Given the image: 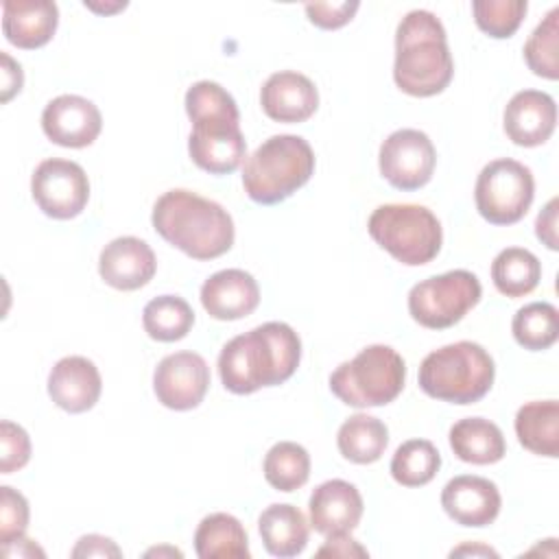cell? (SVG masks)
<instances>
[{
  "instance_id": "60d3db41",
  "label": "cell",
  "mask_w": 559,
  "mask_h": 559,
  "mask_svg": "<svg viewBox=\"0 0 559 559\" xmlns=\"http://www.w3.org/2000/svg\"><path fill=\"white\" fill-rule=\"evenodd\" d=\"M319 557H369L367 548H362L356 539L345 535H330L328 542L317 550Z\"/></svg>"
},
{
  "instance_id": "3957f363",
  "label": "cell",
  "mask_w": 559,
  "mask_h": 559,
  "mask_svg": "<svg viewBox=\"0 0 559 559\" xmlns=\"http://www.w3.org/2000/svg\"><path fill=\"white\" fill-rule=\"evenodd\" d=\"M153 229L192 260H214L234 245L231 214L216 201L192 190L164 192L151 212Z\"/></svg>"
},
{
  "instance_id": "44dd1931",
  "label": "cell",
  "mask_w": 559,
  "mask_h": 559,
  "mask_svg": "<svg viewBox=\"0 0 559 559\" xmlns=\"http://www.w3.org/2000/svg\"><path fill=\"white\" fill-rule=\"evenodd\" d=\"M100 391V371L85 356H66L57 360L48 373V395L68 413L76 415L94 408Z\"/></svg>"
},
{
  "instance_id": "7bdbcfd3",
  "label": "cell",
  "mask_w": 559,
  "mask_h": 559,
  "mask_svg": "<svg viewBox=\"0 0 559 559\" xmlns=\"http://www.w3.org/2000/svg\"><path fill=\"white\" fill-rule=\"evenodd\" d=\"M467 555H478V557H498V552L489 546H483V544H463L459 548H454L450 552V557H467Z\"/></svg>"
},
{
  "instance_id": "e575fe53",
  "label": "cell",
  "mask_w": 559,
  "mask_h": 559,
  "mask_svg": "<svg viewBox=\"0 0 559 559\" xmlns=\"http://www.w3.org/2000/svg\"><path fill=\"white\" fill-rule=\"evenodd\" d=\"M28 500L13 487H0V544L7 546L24 537L28 528Z\"/></svg>"
},
{
  "instance_id": "ac0fdd59",
  "label": "cell",
  "mask_w": 559,
  "mask_h": 559,
  "mask_svg": "<svg viewBox=\"0 0 559 559\" xmlns=\"http://www.w3.org/2000/svg\"><path fill=\"white\" fill-rule=\"evenodd\" d=\"M557 124L555 98L542 90H522L511 96L502 114L507 138L518 146L544 144Z\"/></svg>"
},
{
  "instance_id": "d6a6232c",
  "label": "cell",
  "mask_w": 559,
  "mask_h": 559,
  "mask_svg": "<svg viewBox=\"0 0 559 559\" xmlns=\"http://www.w3.org/2000/svg\"><path fill=\"white\" fill-rule=\"evenodd\" d=\"M559 7H552L524 44L528 70L542 79H559Z\"/></svg>"
},
{
  "instance_id": "9c48e42d",
  "label": "cell",
  "mask_w": 559,
  "mask_h": 559,
  "mask_svg": "<svg viewBox=\"0 0 559 559\" xmlns=\"http://www.w3.org/2000/svg\"><path fill=\"white\" fill-rule=\"evenodd\" d=\"M480 297L478 277L472 271L454 269L417 282L408 293V312L428 330H445L459 323Z\"/></svg>"
},
{
  "instance_id": "ee69618b",
  "label": "cell",
  "mask_w": 559,
  "mask_h": 559,
  "mask_svg": "<svg viewBox=\"0 0 559 559\" xmlns=\"http://www.w3.org/2000/svg\"><path fill=\"white\" fill-rule=\"evenodd\" d=\"M153 555H170V557H181V550H177V548H170V546H162V548H151V550H146V557H153Z\"/></svg>"
},
{
  "instance_id": "f1b7e54d",
  "label": "cell",
  "mask_w": 559,
  "mask_h": 559,
  "mask_svg": "<svg viewBox=\"0 0 559 559\" xmlns=\"http://www.w3.org/2000/svg\"><path fill=\"white\" fill-rule=\"evenodd\" d=\"M144 332L159 343H175L188 336L194 325V310L183 297L159 295L142 310Z\"/></svg>"
},
{
  "instance_id": "83f0119b",
  "label": "cell",
  "mask_w": 559,
  "mask_h": 559,
  "mask_svg": "<svg viewBox=\"0 0 559 559\" xmlns=\"http://www.w3.org/2000/svg\"><path fill=\"white\" fill-rule=\"evenodd\" d=\"M542 262L524 247H507L491 262V282L504 297H524L537 288Z\"/></svg>"
},
{
  "instance_id": "8992f818",
  "label": "cell",
  "mask_w": 559,
  "mask_h": 559,
  "mask_svg": "<svg viewBox=\"0 0 559 559\" xmlns=\"http://www.w3.org/2000/svg\"><path fill=\"white\" fill-rule=\"evenodd\" d=\"M496 378L489 352L472 341H456L432 349L419 365V389L450 404H474L483 400Z\"/></svg>"
},
{
  "instance_id": "7c38bea8",
  "label": "cell",
  "mask_w": 559,
  "mask_h": 559,
  "mask_svg": "<svg viewBox=\"0 0 559 559\" xmlns=\"http://www.w3.org/2000/svg\"><path fill=\"white\" fill-rule=\"evenodd\" d=\"M437 151L432 140L419 129H397L380 144V175L397 190L424 188L435 173Z\"/></svg>"
},
{
  "instance_id": "30bf717a",
  "label": "cell",
  "mask_w": 559,
  "mask_h": 559,
  "mask_svg": "<svg viewBox=\"0 0 559 559\" xmlns=\"http://www.w3.org/2000/svg\"><path fill=\"white\" fill-rule=\"evenodd\" d=\"M535 197V179L528 166L500 157L483 166L474 186L478 214L491 225H513L524 218Z\"/></svg>"
},
{
  "instance_id": "8d00e7d4",
  "label": "cell",
  "mask_w": 559,
  "mask_h": 559,
  "mask_svg": "<svg viewBox=\"0 0 559 559\" xmlns=\"http://www.w3.org/2000/svg\"><path fill=\"white\" fill-rule=\"evenodd\" d=\"M360 2L356 0H345V2H310L306 4V15L308 20L323 28V31H334V28H341L345 26L354 13L358 11Z\"/></svg>"
},
{
  "instance_id": "9a60e30c",
  "label": "cell",
  "mask_w": 559,
  "mask_h": 559,
  "mask_svg": "<svg viewBox=\"0 0 559 559\" xmlns=\"http://www.w3.org/2000/svg\"><path fill=\"white\" fill-rule=\"evenodd\" d=\"M441 507L456 524L483 528L498 518L502 498L493 480L485 476L461 474L445 483L441 491Z\"/></svg>"
},
{
  "instance_id": "5bb4252c",
  "label": "cell",
  "mask_w": 559,
  "mask_h": 559,
  "mask_svg": "<svg viewBox=\"0 0 559 559\" xmlns=\"http://www.w3.org/2000/svg\"><path fill=\"white\" fill-rule=\"evenodd\" d=\"M41 129L46 138L59 146L85 148L100 135L103 116L85 96L61 94L44 107Z\"/></svg>"
},
{
  "instance_id": "d4e9b609",
  "label": "cell",
  "mask_w": 559,
  "mask_h": 559,
  "mask_svg": "<svg viewBox=\"0 0 559 559\" xmlns=\"http://www.w3.org/2000/svg\"><path fill=\"white\" fill-rule=\"evenodd\" d=\"M515 435L522 448L537 456H559V402H526L515 413Z\"/></svg>"
},
{
  "instance_id": "836d02e7",
  "label": "cell",
  "mask_w": 559,
  "mask_h": 559,
  "mask_svg": "<svg viewBox=\"0 0 559 559\" xmlns=\"http://www.w3.org/2000/svg\"><path fill=\"white\" fill-rule=\"evenodd\" d=\"M526 0H474L472 13L476 26L493 39L511 37L524 15H526Z\"/></svg>"
},
{
  "instance_id": "603a6c76",
  "label": "cell",
  "mask_w": 559,
  "mask_h": 559,
  "mask_svg": "<svg viewBox=\"0 0 559 559\" xmlns=\"http://www.w3.org/2000/svg\"><path fill=\"white\" fill-rule=\"evenodd\" d=\"M258 533L269 555L286 559L304 552L310 537V524L295 504L277 502L260 513Z\"/></svg>"
},
{
  "instance_id": "52a82bcc",
  "label": "cell",
  "mask_w": 559,
  "mask_h": 559,
  "mask_svg": "<svg viewBox=\"0 0 559 559\" xmlns=\"http://www.w3.org/2000/svg\"><path fill=\"white\" fill-rule=\"evenodd\" d=\"M406 362L389 345L376 343L330 373V391L352 408L391 404L404 389Z\"/></svg>"
},
{
  "instance_id": "4fadbf2b",
  "label": "cell",
  "mask_w": 559,
  "mask_h": 559,
  "mask_svg": "<svg viewBox=\"0 0 559 559\" xmlns=\"http://www.w3.org/2000/svg\"><path fill=\"white\" fill-rule=\"evenodd\" d=\"M210 386V367L197 352H175L164 356L153 373V391L162 406L170 411L197 408Z\"/></svg>"
},
{
  "instance_id": "b9f144b4",
  "label": "cell",
  "mask_w": 559,
  "mask_h": 559,
  "mask_svg": "<svg viewBox=\"0 0 559 559\" xmlns=\"http://www.w3.org/2000/svg\"><path fill=\"white\" fill-rule=\"evenodd\" d=\"M2 555L4 557H44V550L33 542V539H26V537H20L7 546H2Z\"/></svg>"
},
{
  "instance_id": "7402d4cb",
  "label": "cell",
  "mask_w": 559,
  "mask_h": 559,
  "mask_svg": "<svg viewBox=\"0 0 559 559\" xmlns=\"http://www.w3.org/2000/svg\"><path fill=\"white\" fill-rule=\"evenodd\" d=\"M59 24V9L50 0H4L2 33L22 50L46 46Z\"/></svg>"
},
{
  "instance_id": "7a4b0ae2",
  "label": "cell",
  "mask_w": 559,
  "mask_h": 559,
  "mask_svg": "<svg viewBox=\"0 0 559 559\" xmlns=\"http://www.w3.org/2000/svg\"><path fill=\"white\" fill-rule=\"evenodd\" d=\"M186 114L192 122L190 159L210 175L234 173L247 155L234 96L214 81H197L186 92Z\"/></svg>"
},
{
  "instance_id": "ab89813d",
  "label": "cell",
  "mask_w": 559,
  "mask_h": 559,
  "mask_svg": "<svg viewBox=\"0 0 559 559\" xmlns=\"http://www.w3.org/2000/svg\"><path fill=\"white\" fill-rule=\"evenodd\" d=\"M0 61H2V96L0 100L2 103H9L15 94H20L22 85H24V72H22V66L11 59L9 52H0Z\"/></svg>"
},
{
  "instance_id": "4dcf8cb0",
  "label": "cell",
  "mask_w": 559,
  "mask_h": 559,
  "mask_svg": "<svg viewBox=\"0 0 559 559\" xmlns=\"http://www.w3.org/2000/svg\"><path fill=\"white\" fill-rule=\"evenodd\" d=\"M441 467V454L428 439H408L393 452L391 476L402 487H421L430 483Z\"/></svg>"
},
{
  "instance_id": "ba28073f",
  "label": "cell",
  "mask_w": 559,
  "mask_h": 559,
  "mask_svg": "<svg viewBox=\"0 0 559 559\" xmlns=\"http://www.w3.org/2000/svg\"><path fill=\"white\" fill-rule=\"evenodd\" d=\"M367 231L373 242L406 266L437 258L443 242L439 218L417 203H386L371 212Z\"/></svg>"
},
{
  "instance_id": "d6986e66",
  "label": "cell",
  "mask_w": 559,
  "mask_h": 559,
  "mask_svg": "<svg viewBox=\"0 0 559 559\" xmlns=\"http://www.w3.org/2000/svg\"><path fill=\"white\" fill-rule=\"evenodd\" d=\"M262 111L275 122H306L319 107L317 85L301 72H273L260 90Z\"/></svg>"
},
{
  "instance_id": "cb8c5ba5",
  "label": "cell",
  "mask_w": 559,
  "mask_h": 559,
  "mask_svg": "<svg viewBox=\"0 0 559 559\" xmlns=\"http://www.w3.org/2000/svg\"><path fill=\"white\" fill-rule=\"evenodd\" d=\"M452 452L472 465H491L507 454L502 430L485 417L459 419L448 435Z\"/></svg>"
},
{
  "instance_id": "8fae6325",
  "label": "cell",
  "mask_w": 559,
  "mask_h": 559,
  "mask_svg": "<svg viewBox=\"0 0 559 559\" xmlns=\"http://www.w3.org/2000/svg\"><path fill=\"white\" fill-rule=\"evenodd\" d=\"M31 194L46 216L70 221L79 216L90 201V179L81 164L50 157L39 162L33 170Z\"/></svg>"
},
{
  "instance_id": "e0dca14e",
  "label": "cell",
  "mask_w": 559,
  "mask_h": 559,
  "mask_svg": "<svg viewBox=\"0 0 559 559\" xmlns=\"http://www.w3.org/2000/svg\"><path fill=\"white\" fill-rule=\"evenodd\" d=\"M155 271L157 260L153 249L135 236L114 238L98 255V273L116 290H138L153 280Z\"/></svg>"
},
{
  "instance_id": "484cf974",
  "label": "cell",
  "mask_w": 559,
  "mask_h": 559,
  "mask_svg": "<svg viewBox=\"0 0 559 559\" xmlns=\"http://www.w3.org/2000/svg\"><path fill=\"white\" fill-rule=\"evenodd\" d=\"M194 550L201 559H249L247 531L229 513L205 515L194 531Z\"/></svg>"
},
{
  "instance_id": "4316f807",
  "label": "cell",
  "mask_w": 559,
  "mask_h": 559,
  "mask_svg": "<svg viewBox=\"0 0 559 559\" xmlns=\"http://www.w3.org/2000/svg\"><path fill=\"white\" fill-rule=\"evenodd\" d=\"M336 445L343 459L356 465H369L384 454L389 445V428L378 417L356 413L341 424L336 432Z\"/></svg>"
},
{
  "instance_id": "d590c367",
  "label": "cell",
  "mask_w": 559,
  "mask_h": 559,
  "mask_svg": "<svg viewBox=\"0 0 559 559\" xmlns=\"http://www.w3.org/2000/svg\"><path fill=\"white\" fill-rule=\"evenodd\" d=\"M0 472L11 474L22 469L31 459V439L28 432L15 424L4 419L0 424Z\"/></svg>"
},
{
  "instance_id": "1f68e13d",
  "label": "cell",
  "mask_w": 559,
  "mask_h": 559,
  "mask_svg": "<svg viewBox=\"0 0 559 559\" xmlns=\"http://www.w3.org/2000/svg\"><path fill=\"white\" fill-rule=\"evenodd\" d=\"M511 332L515 343L528 352L548 349L559 336V312L548 301L526 304L513 314Z\"/></svg>"
},
{
  "instance_id": "f546056e",
  "label": "cell",
  "mask_w": 559,
  "mask_h": 559,
  "mask_svg": "<svg viewBox=\"0 0 559 559\" xmlns=\"http://www.w3.org/2000/svg\"><path fill=\"white\" fill-rule=\"evenodd\" d=\"M262 472L266 483L284 493L304 487L310 478V454L295 441H277L264 454Z\"/></svg>"
},
{
  "instance_id": "74e56055",
  "label": "cell",
  "mask_w": 559,
  "mask_h": 559,
  "mask_svg": "<svg viewBox=\"0 0 559 559\" xmlns=\"http://www.w3.org/2000/svg\"><path fill=\"white\" fill-rule=\"evenodd\" d=\"M557 212H559V199L552 197L544 210L537 214L535 221V236L550 249L557 251L559 249V240H557Z\"/></svg>"
},
{
  "instance_id": "f35d334b",
  "label": "cell",
  "mask_w": 559,
  "mask_h": 559,
  "mask_svg": "<svg viewBox=\"0 0 559 559\" xmlns=\"http://www.w3.org/2000/svg\"><path fill=\"white\" fill-rule=\"evenodd\" d=\"M70 555L72 557H122V550L116 546L114 539L92 533V535L79 537Z\"/></svg>"
},
{
  "instance_id": "5b68a950",
  "label": "cell",
  "mask_w": 559,
  "mask_h": 559,
  "mask_svg": "<svg viewBox=\"0 0 559 559\" xmlns=\"http://www.w3.org/2000/svg\"><path fill=\"white\" fill-rule=\"evenodd\" d=\"M314 173L308 140L293 133L266 138L242 166V188L253 203L275 205L297 192Z\"/></svg>"
},
{
  "instance_id": "277c9868",
  "label": "cell",
  "mask_w": 559,
  "mask_h": 559,
  "mask_svg": "<svg viewBox=\"0 0 559 559\" xmlns=\"http://www.w3.org/2000/svg\"><path fill=\"white\" fill-rule=\"evenodd\" d=\"M454 76V59L441 20L426 11H408L395 31V85L417 98L441 94Z\"/></svg>"
},
{
  "instance_id": "6da1fadb",
  "label": "cell",
  "mask_w": 559,
  "mask_h": 559,
  "mask_svg": "<svg viewBox=\"0 0 559 559\" xmlns=\"http://www.w3.org/2000/svg\"><path fill=\"white\" fill-rule=\"evenodd\" d=\"M301 341L282 321L262 323L227 341L218 354V376L236 395L255 393L262 386L286 382L299 367Z\"/></svg>"
},
{
  "instance_id": "ffe728a7",
  "label": "cell",
  "mask_w": 559,
  "mask_h": 559,
  "mask_svg": "<svg viewBox=\"0 0 559 559\" xmlns=\"http://www.w3.org/2000/svg\"><path fill=\"white\" fill-rule=\"evenodd\" d=\"M260 304L255 277L242 269H223L201 286V306L212 319L236 321L249 317Z\"/></svg>"
},
{
  "instance_id": "2e32d148",
  "label": "cell",
  "mask_w": 559,
  "mask_h": 559,
  "mask_svg": "<svg viewBox=\"0 0 559 559\" xmlns=\"http://www.w3.org/2000/svg\"><path fill=\"white\" fill-rule=\"evenodd\" d=\"M308 511L310 526L317 533L330 537L352 533L360 524L365 504L356 485L341 478H332L312 489Z\"/></svg>"
}]
</instances>
